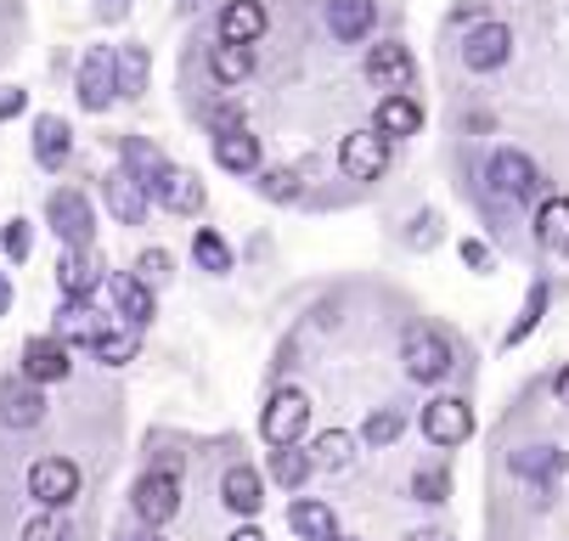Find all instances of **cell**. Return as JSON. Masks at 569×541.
<instances>
[{"mask_svg": "<svg viewBox=\"0 0 569 541\" xmlns=\"http://www.w3.org/2000/svg\"><path fill=\"white\" fill-rule=\"evenodd\" d=\"M220 502L237 513V519H254L266 508V480L260 469H249V462H231V469L220 474Z\"/></svg>", "mask_w": 569, "mask_h": 541, "instance_id": "cell-16", "label": "cell"}, {"mask_svg": "<svg viewBox=\"0 0 569 541\" xmlns=\"http://www.w3.org/2000/svg\"><path fill=\"white\" fill-rule=\"evenodd\" d=\"M536 243L547 254H569V198H547L536 209Z\"/></svg>", "mask_w": 569, "mask_h": 541, "instance_id": "cell-29", "label": "cell"}, {"mask_svg": "<svg viewBox=\"0 0 569 541\" xmlns=\"http://www.w3.org/2000/svg\"><path fill=\"white\" fill-rule=\"evenodd\" d=\"M119 164L147 187V198L158 192V181H164L170 176V159H164V152H158L152 141H141V136H124V147H119Z\"/></svg>", "mask_w": 569, "mask_h": 541, "instance_id": "cell-26", "label": "cell"}, {"mask_svg": "<svg viewBox=\"0 0 569 541\" xmlns=\"http://www.w3.org/2000/svg\"><path fill=\"white\" fill-rule=\"evenodd\" d=\"M412 497L418 502H446L451 497V474L446 469H418L412 474Z\"/></svg>", "mask_w": 569, "mask_h": 541, "instance_id": "cell-40", "label": "cell"}, {"mask_svg": "<svg viewBox=\"0 0 569 541\" xmlns=\"http://www.w3.org/2000/svg\"><path fill=\"white\" fill-rule=\"evenodd\" d=\"M46 220H51L62 249H91V238H97V209L86 203V192H73V187H57L46 198Z\"/></svg>", "mask_w": 569, "mask_h": 541, "instance_id": "cell-3", "label": "cell"}, {"mask_svg": "<svg viewBox=\"0 0 569 541\" xmlns=\"http://www.w3.org/2000/svg\"><path fill=\"white\" fill-rule=\"evenodd\" d=\"M310 451H299V445H271V480L282 485V491H299L305 480H310Z\"/></svg>", "mask_w": 569, "mask_h": 541, "instance_id": "cell-32", "label": "cell"}, {"mask_svg": "<svg viewBox=\"0 0 569 541\" xmlns=\"http://www.w3.org/2000/svg\"><path fill=\"white\" fill-rule=\"evenodd\" d=\"M79 491H86V474H79L73 457H40L34 469H29V497H34L40 508H51V513L73 508Z\"/></svg>", "mask_w": 569, "mask_h": 541, "instance_id": "cell-2", "label": "cell"}, {"mask_svg": "<svg viewBox=\"0 0 569 541\" xmlns=\"http://www.w3.org/2000/svg\"><path fill=\"white\" fill-rule=\"evenodd\" d=\"M412 80H418V57H412V46H400V40H378V46L367 51V86H378L383 97L412 91Z\"/></svg>", "mask_w": 569, "mask_h": 541, "instance_id": "cell-5", "label": "cell"}, {"mask_svg": "<svg viewBox=\"0 0 569 541\" xmlns=\"http://www.w3.org/2000/svg\"><path fill=\"white\" fill-rule=\"evenodd\" d=\"M18 541H73V530H68V519H62V513H51V508H46V513H34V519L18 530Z\"/></svg>", "mask_w": 569, "mask_h": 541, "instance_id": "cell-38", "label": "cell"}, {"mask_svg": "<svg viewBox=\"0 0 569 541\" xmlns=\"http://www.w3.org/2000/svg\"><path fill=\"white\" fill-rule=\"evenodd\" d=\"M91 350H97L102 367H124V361H136V350H141V328H108Z\"/></svg>", "mask_w": 569, "mask_h": 541, "instance_id": "cell-35", "label": "cell"}, {"mask_svg": "<svg viewBox=\"0 0 569 541\" xmlns=\"http://www.w3.org/2000/svg\"><path fill=\"white\" fill-rule=\"evenodd\" d=\"M508 57H513V29H508V23L485 18V23L468 29V40H462L468 73H497V68H508Z\"/></svg>", "mask_w": 569, "mask_h": 541, "instance_id": "cell-8", "label": "cell"}, {"mask_svg": "<svg viewBox=\"0 0 569 541\" xmlns=\"http://www.w3.org/2000/svg\"><path fill=\"white\" fill-rule=\"evenodd\" d=\"M552 395H558V407H569V367L552 378Z\"/></svg>", "mask_w": 569, "mask_h": 541, "instance_id": "cell-45", "label": "cell"}, {"mask_svg": "<svg viewBox=\"0 0 569 541\" xmlns=\"http://www.w3.org/2000/svg\"><path fill=\"white\" fill-rule=\"evenodd\" d=\"M254 181H260V192H266L271 203H293V198L305 192V181H299V170H260Z\"/></svg>", "mask_w": 569, "mask_h": 541, "instance_id": "cell-37", "label": "cell"}, {"mask_svg": "<svg viewBox=\"0 0 569 541\" xmlns=\"http://www.w3.org/2000/svg\"><path fill=\"white\" fill-rule=\"evenodd\" d=\"M310 462H316V469H350V462H356V434H345V429H328V434H316L310 440Z\"/></svg>", "mask_w": 569, "mask_h": 541, "instance_id": "cell-31", "label": "cell"}, {"mask_svg": "<svg viewBox=\"0 0 569 541\" xmlns=\"http://www.w3.org/2000/svg\"><path fill=\"white\" fill-rule=\"evenodd\" d=\"M170 271H176V260H170V249H147V254L136 260V277H141L147 288H158V282H170Z\"/></svg>", "mask_w": 569, "mask_h": 541, "instance_id": "cell-41", "label": "cell"}, {"mask_svg": "<svg viewBox=\"0 0 569 541\" xmlns=\"http://www.w3.org/2000/svg\"><path fill=\"white\" fill-rule=\"evenodd\" d=\"M192 260H198V271H209V277H226V271H231V243L220 238V231L198 226V231H192Z\"/></svg>", "mask_w": 569, "mask_h": 541, "instance_id": "cell-33", "label": "cell"}, {"mask_svg": "<svg viewBox=\"0 0 569 541\" xmlns=\"http://www.w3.org/2000/svg\"><path fill=\"white\" fill-rule=\"evenodd\" d=\"M412 226H418V231H412V243H423V249H429V243H435V226H440V220H435V214H423V220H412Z\"/></svg>", "mask_w": 569, "mask_h": 541, "instance_id": "cell-44", "label": "cell"}, {"mask_svg": "<svg viewBox=\"0 0 569 541\" xmlns=\"http://www.w3.org/2000/svg\"><path fill=\"white\" fill-rule=\"evenodd\" d=\"M18 372L29 378V383H62L68 372H73V361H68V344L57 339V333H46V339H29L23 344V361H18Z\"/></svg>", "mask_w": 569, "mask_h": 541, "instance_id": "cell-14", "label": "cell"}, {"mask_svg": "<svg viewBox=\"0 0 569 541\" xmlns=\"http://www.w3.org/2000/svg\"><path fill=\"white\" fill-rule=\"evenodd\" d=\"M339 541H345V535H339Z\"/></svg>", "mask_w": 569, "mask_h": 541, "instance_id": "cell-50", "label": "cell"}, {"mask_svg": "<svg viewBox=\"0 0 569 541\" xmlns=\"http://www.w3.org/2000/svg\"><path fill=\"white\" fill-rule=\"evenodd\" d=\"M462 266H473V271H485V266H491V249H485V243H462Z\"/></svg>", "mask_w": 569, "mask_h": 541, "instance_id": "cell-43", "label": "cell"}, {"mask_svg": "<svg viewBox=\"0 0 569 541\" xmlns=\"http://www.w3.org/2000/svg\"><path fill=\"white\" fill-rule=\"evenodd\" d=\"M288 530H293L299 541H339V513H333V502L299 497V502L288 508Z\"/></svg>", "mask_w": 569, "mask_h": 541, "instance_id": "cell-23", "label": "cell"}, {"mask_svg": "<svg viewBox=\"0 0 569 541\" xmlns=\"http://www.w3.org/2000/svg\"><path fill=\"white\" fill-rule=\"evenodd\" d=\"M29 108V91H18V86H0V119H18Z\"/></svg>", "mask_w": 569, "mask_h": 541, "instance_id": "cell-42", "label": "cell"}, {"mask_svg": "<svg viewBox=\"0 0 569 541\" xmlns=\"http://www.w3.org/2000/svg\"><path fill=\"white\" fill-rule=\"evenodd\" d=\"M141 541H164V535H141Z\"/></svg>", "mask_w": 569, "mask_h": 541, "instance_id": "cell-48", "label": "cell"}, {"mask_svg": "<svg viewBox=\"0 0 569 541\" xmlns=\"http://www.w3.org/2000/svg\"><path fill=\"white\" fill-rule=\"evenodd\" d=\"M102 192H108V214H113L119 226H141V220H147V209H152L147 187H141V181H136L124 164H113V170H108Z\"/></svg>", "mask_w": 569, "mask_h": 541, "instance_id": "cell-15", "label": "cell"}, {"mask_svg": "<svg viewBox=\"0 0 569 541\" xmlns=\"http://www.w3.org/2000/svg\"><path fill=\"white\" fill-rule=\"evenodd\" d=\"M108 328H113V317H102L91 299H62V311H57V339L62 344H97Z\"/></svg>", "mask_w": 569, "mask_h": 541, "instance_id": "cell-20", "label": "cell"}, {"mask_svg": "<svg viewBox=\"0 0 569 541\" xmlns=\"http://www.w3.org/2000/svg\"><path fill=\"white\" fill-rule=\"evenodd\" d=\"M378 29V0H328V34L339 46H361Z\"/></svg>", "mask_w": 569, "mask_h": 541, "instance_id": "cell-21", "label": "cell"}, {"mask_svg": "<svg viewBox=\"0 0 569 541\" xmlns=\"http://www.w3.org/2000/svg\"><path fill=\"white\" fill-rule=\"evenodd\" d=\"M7 304H12V288H7V271H0V317H7Z\"/></svg>", "mask_w": 569, "mask_h": 541, "instance_id": "cell-47", "label": "cell"}, {"mask_svg": "<svg viewBox=\"0 0 569 541\" xmlns=\"http://www.w3.org/2000/svg\"><path fill=\"white\" fill-rule=\"evenodd\" d=\"M491 192L497 198H513V203H525V198L541 192V170H536L530 152H519V147L491 152Z\"/></svg>", "mask_w": 569, "mask_h": 541, "instance_id": "cell-10", "label": "cell"}, {"mask_svg": "<svg viewBox=\"0 0 569 541\" xmlns=\"http://www.w3.org/2000/svg\"><path fill=\"white\" fill-rule=\"evenodd\" d=\"M68 152H73L68 119H62V113H40V119H34V164H40V170H62Z\"/></svg>", "mask_w": 569, "mask_h": 541, "instance_id": "cell-24", "label": "cell"}, {"mask_svg": "<svg viewBox=\"0 0 569 541\" xmlns=\"http://www.w3.org/2000/svg\"><path fill=\"white\" fill-rule=\"evenodd\" d=\"M181 7H198V0H181Z\"/></svg>", "mask_w": 569, "mask_h": 541, "instance_id": "cell-49", "label": "cell"}, {"mask_svg": "<svg viewBox=\"0 0 569 541\" xmlns=\"http://www.w3.org/2000/svg\"><path fill=\"white\" fill-rule=\"evenodd\" d=\"M305 429H310V395H305V390H277L271 407L260 412L266 445H299Z\"/></svg>", "mask_w": 569, "mask_h": 541, "instance_id": "cell-6", "label": "cell"}, {"mask_svg": "<svg viewBox=\"0 0 569 541\" xmlns=\"http://www.w3.org/2000/svg\"><path fill=\"white\" fill-rule=\"evenodd\" d=\"M266 7H260V0H226V12H220V40L226 46H260L266 40Z\"/></svg>", "mask_w": 569, "mask_h": 541, "instance_id": "cell-22", "label": "cell"}, {"mask_svg": "<svg viewBox=\"0 0 569 541\" xmlns=\"http://www.w3.org/2000/svg\"><path fill=\"white\" fill-rule=\"evenodd\" d=\"M226 541H266V535H260V530H254V524H242V530H231V535H226Z\"/></svg>", "mask_w": 569, "mask_h": 541, "instance_id": "cell-46", "label": "cell"}, {"mask_svg": "<svg viewBox=\"0 0 569 541\" xmlns=\"http://www.w3.org/2000/svg\"><path fill=\"white\" fill-rule=\"evenodd\" d=\"M400 367H406V378H412V383H446L451 367H457V350L446 344L440 328L412 322V328L400 333Z\"/></svg>", "mask_w": 569, "mask_h": 541, "instance_id": "cell-1", "label": "cell"}, {"mask_svg": "<svg viewBox=\"0 0 569 541\" xmlns=\"http://www.w3.org/2000/svg\"><path fill=\"white\" fill-rule=\"evenodd\" d=\"M418 423H423V440H429V445L451 451V445H462V440L473 434V407H468L462 395H435Z\"/></svg>", "mask_w": 569, "mask_h": 541, "instance_id": "cell-7", "label": "cell"}, {"mask_svg": "<svg viewBox=\"0 0 569 541\" xmlns=\"http://www.w3.org/2000/svg\"><path fill=\"white\" fill-rule=\"evenodd\" d=\"M57 288H62V299H91V293L102 288L97 260H91L86 249H62V254H57Z\"/></svg>", "mask_w": 569, "mask_h": 541, "instance_id": "cell-25", "label": "cell"}, {"mask_svg": "<svg viewBox=\"0 0 569 541\" xmlns=\"http://www.w3.org/2000/svg\"><path fill=\"white\" fill-rule=\"evenodd\" d=\"M400 429H406V418H400L395 407H378V412H367L361 440H367L372 451H383V445H395V440H400Z\"/></svg>", "mask_w": 569, "mask_h": 541, "instance_id": "cell-36", "label": "cell"}, {"mask_svg": "<svg viewBox=\"0 0 569 541\" xmlns=\"http://www.w3.org/2000/svg\"><path fill=\"white\" fill-rule=\"evenodd\" d=\"M79 108L86 113H108V102L119 97L113 91V46H91L86 62H79Z\"/></svg>", "mask_w": 569, "mask_h": 541, "instance_id": "cell-11", "label": "cell"}, {"mask_svg": "<svg viewBox=\"0 0 569 541\" xmlns=\"http://www.w3.org/2000/svg\"><path fill=\"white\" fill-rule=\"evenodd\" d=\"M547 304H552V288H547V282H530V293H525V311H519V322H513V328H508V339H502L508 350H513V344H525V339L541 328Z\"/></svg>", "mask_w": 569, "mask_h": 541, "instance_id": "cell-34", "label": "cell"}, {"mask_svg": "<svg viewBox=\"0 0 569 541\" xmlns=\"http://www.w3.org/2000/svg\"><path fill=\"white\" fill-rule=\"evenodd\" d=\"M339 170H345V181H361V187L378 181L389 170V141L378 130H350L339 141Z\"/></svg>", "mask_w": 569, "mask_h": 541, "instance_id": "cell-9", "label": "cell"}, {"mask_svg": "<svg viewBox=\"0 0 569 541\" xmlns=\"http://www.w3.org/2000/svg\"><path fill=\"white\" fill-rule=\"evenodd\" d=\"M372 130H378L383 141L423 136V102H418L412 91H395V97H383V102H378V113H372Z\"/></svg>", "mask_w": 569, "mask_h": 541, "instance_id": "cell-17", "label": "cell"}, {"mask_svg": "<svg viewBox=\"0 0 569 541\" xmlns=\"http://www.w3.org/2000/svg\"><path fill=\"white\" fill-rule=\"evenodd\" d=\"M113 91H119V102H136L147 91V51L141 46H113Z\"/></svg>", "mask_w": 569, "mask_h": 541, "instance_id": "cell-28", "label": "cell"}, {"mask_svg": "<svg viewBox=\"0 0 569 541\" xmlns=\"http://www.w3.org/2000/svg\"><path fill=\"white\" fill-rule=\"evenodd\" d=\"M209 73L220 86H242L254 73V46H226V40H214L209 46Z\"/></svg>", "mask_w": 569, "mask_h": 541, "instance_id": "cell-30", "label": "cell"}, {"mask_svg": "<svg viewBox=\"0 0 569 541\" xmlns=\"http://www.w3.org/2000/svg\"><path fill=\"white\" fill-rule=\"evenodd\" d=\"M563 469H569V451L563 445H525V451H513V474L519 480H530L536 491H552L558 480H563Z\"/></svg>", "mask_w": 569, "mask_h": 541, "instance_id": "cell-19", "label": "cell"}, {"mask_svg": "<svg viewBox=\"0 0 569 541\" xmlns=\"http://www.w3.org/2000/svg\"><path fill=\"white\" fill-rule=\"evenodd\" d=\"M108 299H113V317H119L124 328H147V322L158 317V299H152V288H147L136 271H119L113 288H108Z\"/></svg>", "mask_w": 569, "mask_h": 541, "instance_id": "cell-18", "label": "cell"}, {"mask_svg": "<svg viewBox=\"0 0 569 541\" xmlns=\"http://www.w3.org/2000/svg\"><path fill=\"white\" fill-rule=\"evenodd\" d=\"M152 203H164L170 214H198V209H203V181H198L192 170L170 164V176L158 181V192H152Z\"/></svg>", "mask_w": 569, "mask_h": 541, "instance_id": "cell-27", "label": "cell"}, {"mask_svg": "<svg viewBox=\"0 0 569 541\" xmlns=\"http://www.w3.org/2000/svg\"><path fill=\"white\" fill-rule=\"evenodd\" d=\"M29 249H34V226L18 214V220H7V231H0V254H7V260H29Z\"/></svg>", "mask_w": 569, "mask_h": 541, "instance_id": "cell-39", "label": "cell"}, {"mask_svg": "<svg viewBox=\"0 0 569 541\" xmlns=\"http://www.w3.org/2000/svg\"><path fill=\"white\" fill-rule=\"evenodd\" d=\"M214 164L226 176H260L266 170V152H260V136L249 124H237V130H220L214 136Z\"/></svg>", "mask_w": 569, "mask_h": 541, "instance_id": "cell-13", "label": "cell"}, {"mask_svg": "<svg viewBox=\"0 0 569 541\" xmlns=\"http://www.w3.org/2000/svg\"><path fill=\"white\" fill-rule=\"evenodd\" d=\"M0 423H7V429L46 423V390H40V383H29L23 372L18 378H0Z\"/></svg>", "mask_w": 569, "mask_h": 541, "instance_id": "cell-12", "label": "cell"}, {"mask_svg": "<svg viewBox=\"0 0 569 541\" xmlns=\"http://www.w3.org/2000/svg\"><path fill=\"white\" fill-rule=\"evenodd\" d=\"M130 508H136V519L141 524H170L176 513H181V480H176V469L164 462V469H147L141 480H136V491H130Z\"/></svg>", "mask_w": 569, "mask_h": 541, "instance_id": "cell-4", "label": "cell"}]
</instances>
